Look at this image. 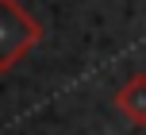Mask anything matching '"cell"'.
<instances>
[{"label":"cell","mask_w":146,"mask_h":135,"mask_svg":"<svg viewBox=\"0 0 146 135\" xmlns=\"http://www.w3.org/2000/svg\"><path fill=\"white\" fill-rule=\"evenodd\" d=\"M111 104H115V112L123 116L127 124L146 128V74H142V70H135V74L115 89Z\"/></svg>","instance_id":"obj_2"},{"label":"cell","mask_w":146,"mask_h":135,"mask_svg":"<svg viewBox=\"0 0 146 135\" xmlns=\"http://www.w3.org/2000/svg\"><path fill=\"white\" fill-rule=\"evenodd\" d=\"M42 23L19 0H0V74H12L15 62L42 43Z\"/></svg>","instance_id":"obj_1"}]
</instances>
